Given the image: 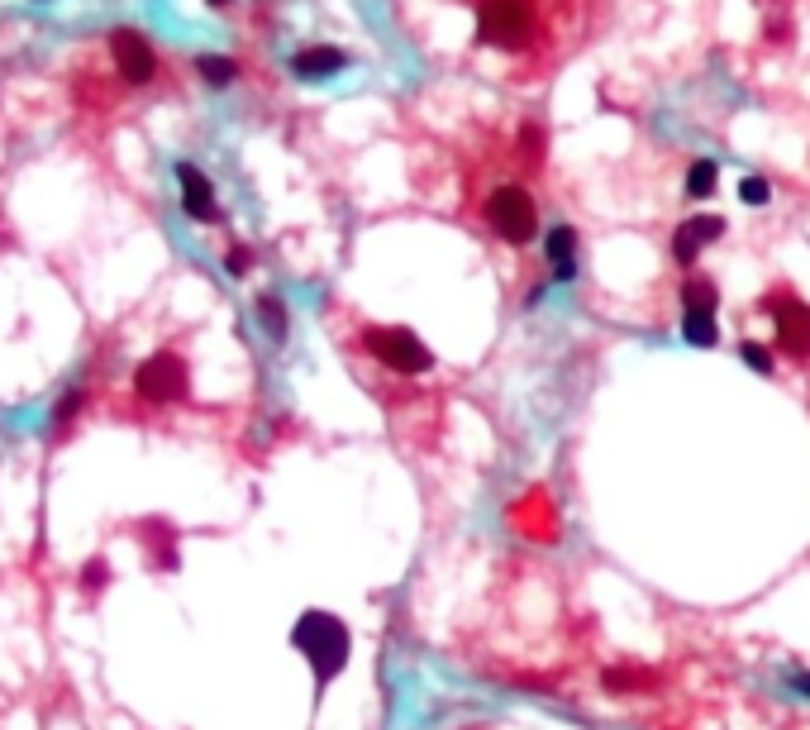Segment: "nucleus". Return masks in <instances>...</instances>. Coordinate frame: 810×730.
Wrapping results in <instances>:
<instances>
[{
  "label": "nucleus",
  "mask_w": 810,
  "mask_h": 730,
  "mask_svg": "<svg viewBox=\"0 0 810 730\" xmlns=\"http://www.w3.org/2000/svg\"><path fill=\"white\" fill-rule=\"evenodd\" d=\"M105 48H111V67L125 87H149L158 77V53H153V43L139 29H111Z\"/></svg>",
  "instance_id": "nucleus-6"
},
{
  "label": "nucleus",
  "mask_w": 810,
  "mask_h": 730,
  "mask_svg": "<svg viewBox=\"0 0 810 730\" xmlns=\"http://www.w3.org/2000/svg\"><path fill=\"white\" fill-rule=\"evenodd\" d=\"M706 191H716V167L700 163V167H696V177H692V196H706Z\"/></svg>",
  "instance_id": "nucleus-15"
},
{
  "label": "nucleus",
  "mask_w": 810,
  "mask_h": 730,
  "mask_svg": "<svg viewBox=\"0 0 810 730\" xmlns=\"http://www.w3.org/2000/svg\"><path fill=\"white\" fill-rule=\"evenodd\" d=\"M481 220H487V230L501 239V244L511 248H525L529 239L539 234V206H535V191L525 182H496L487 187V196H481Z\"/></svg>",
  "instance_id": "nucleus-3"
},
{
  "label": "nucleus",
  "mask_w": 810,
  "mask_h": 730,
  "mask_svg": "<svg viewBox=\"0 0 810 730\" xmlns=\"http://www.w3.org/2000/svg\"><path fill=\"white\" fill-rule=\"evenodd\" d=\"M606 692H653L658 688V674H648V668H606Z\"/></svg>",
  "instance_id": "nucleus-12"
},
{
  "label": "nucleus",
  "mask_w": 810,
  "mask_h": 730,
  "mask_svg": "<svg viewBox=\"0 0 810 730\" xmlns=\"http://www.w3.org/2000/svg\"><path fill=\"white\" fill-rule=\"evenodd\" d=\"M201 72H205V77H210V87H224V81L234 77V63H229V57H205Z\"/></svg>",
  "instance_id": "nucleus-14"
},
{
  "label": "nucleus",
  "mask_w": 810,
  "mask_h": 730,
  "mask_svg": "<svg viewBox=\"0 0 810 730\" xmlns=\"http://www.w3.org/2000/svg\"><path fill=\"white\" fill-rule=\"evenodd\" d=\"M744 358L758 368V373H772V358H768V349H758V344H748V340H744Z\"/></svg>",
  "instance_id": "nucleus-16"
},
{
  "label": "nucleus",
  "mask_w": 810,
  "mask_h": 730,
  "mask_svg": "<svg viewBox=\"0 0 810 730\" xmlns=\"http://www.w3.org/2000/svg\"><path fill=\"white\" fill-rule=\"evenodd\" d=\"M229 272H248V258H244V248H229Z\"/></svg>",
  "instance_id": "nucleus-17"
},
{
  "label": "nucleus",
  "mask_w": 810,
  "mask_h": 730,
  "mask_svg": "<svg viewBox=\"0 0 810 730\" xmlns=\"http://www.w3.org/2000/svg\"><path fill=\"white\" fill-rule=\"evenodd\" d=\"M473 39L511 81H543L596 29L601 0H467Z\"/></svg>",
  "instance_id": "nucleus-1"
},
{
  "label": "nucleus",
  "mask_w": 810,
  "mask_h": 730,
  "mask_svg": "<svg viewBox=\"0 0 810 730\" xmlns=\"http://www.w3.org/2000/svg\"><path fill=\"white\" fill-rule=\"evenodd\" d=\"M348 57L338 53V48H306V53H296V72L300 77H330V72H338Z\"/></svg>",
  "instance_id": "nucleus-11"
},
{
  "label": "nucleus",
  "mask_w": 810,
  "mask_h": 730,
  "mask_svg": "<svg viewBox=\"0 0 810 730\" xmlns=\"http://www.w3.org/2000/svg\"><path fill=\"white\" fill-rule=\"evenodd\" d=\"M210 5H229V0H210Z\"/></svg>",
  "instance_id": "nucleus-21"
},
{
  "label": "nucleus",
  "mask_w": 810,
  "mask_h": 730,
  "mask_svg": "<svg viewBox=\"0 0 810 730\" xmlns=\"http://www.w3.org/2000/svg\"><path fill=\"white\" fill-rule=\"evenodd\" d=\"M292 644H296L300 659L310 664V674H316L320 692L330 688L338 674H344L348 654H353V636H348V626L334 612H306L292 626Z\"/></svg>",
  "instance_id": "nucleus-2"
},
{
  "label": "nucleus",
  "mask_w": 810,
  "mask_h": 730,
  "mask_svg": "<svg viewBox=\"0 0 810 730\" xmlns=\"http://www.w3.org/2000/svg\"><path fill=\"white\" fill-rule=\"evenodd\" d=\"M801 688H806V692H810V674H801Z\"/></svg>",
  "instance_id": "nucleus-20"
},
{
  "label": "nucleus",
  "mask_w": 810,
  "mask_h": 730,
  "mask_svg": "<svg viewBox=\"0 0 810 730\" xmlns=\"http://www.w3.org/2000/svg\"><path fill=\"white\" fill-rule=\"evenodd\" d=\"M181 177V206H187L191 220H220V206H215V191L210 182H205V172H196V167H177Z\"/></svg>",
  "instance_id": "nucleus-8"
},
{
  "label": "nucleus",
  "mask_w": 810,
  "mask_h": 730,
  "mask_svg": "<svg viewBox=\"0 0 810 730\" xmlns=\"http://www.w3.org/2000/svg\"><path fill=\"white\" fill-rule=\"evenodd\" d=\"M573 230H553L549 234V262H553V272L558 278H573Z\"/></svg>",
  "instance_id": "nucleus-13"
},
{
  "label": "nucleus",
  "mask_w": 810,
  "mask_h": 730,
  "mask_svg": "<svg viewBox=\"0 0 810 730\" xmlns=\"http://www.w3.org/2000/svg\"><path fill=\"white\" fill-rule=\"evenodd\" d=\"M511 521H515L519 535H529V540H553V535H558V525H553V507L539 492H529L525 501H519V507L511 511Z\"/></svg>",
  "instance_id": "nucleus-9"
},
{
  "label": "nucleus",
  "mask_w": 810,
  "mask_h": 730,
  "mask_svg": "<svg viewBox=\"0 0 810 730\" xmlns=\"http://www.w3.org/2000/svg\"><path fill=\"white\" fill-rule=\"evenodd\" d=\"M362 349L401 377H420L434 368V354L425 349V340H415L406 325H368L362 330Z\"/></svg>",
  "instance_id": "nucleus-4"
},
{
  "label": "nucleus",
  "mask_w": 810,
  "mask_h": 730,
  "mask_svg": "<svg viewBox=\"0 0 810 730\" xmlns=\"http://www.w3.org/2000/svg\"><path fill=\"white\" fill-rule=\"evenodd\" d=\"M768 310L777 316V344L782 349H787L792 358H810V306L782 286V292L768 302Z\"/></svg>",
  "instance_id": "nucleus-7"
},
{
  "label": "nucleus",
  "mask_w": 810,
  "mask_h": 730,
  "mask_svg": "<svg viewBox=\"0 0 810 730\" xmlns=\"http://www.w3.org/2000/svg\"><path fill=\"white\" fill-rule=\"evenodd\" d=\"M134 392H139V401H149V406L187 401L191 373H187V363H181L177 354H153V358H143V363H139Z\"/></svg>",
  "instance_id": "nucleus-5"
},
{
  "label": "nucleus",
  "mask_w": 810,
  "mask_h": 730,
  "mask_svg": "<svg viewBox=\"0 0 810 730\" xmlns=\"http://www.w3.org/2000/svg\"><path fill=\"white\" fill-rule=\"evenodd\" d=\"M768 191H763V182H744V201H763Z\"/></svg>",
  "instance_id": "nucleus-18"
},
{
  "label": "nucleus",
  "mask_w": 810,
  "mask_h": 730,
  "mask_svg": "<svg viewBox=\"0 0 810 730\" xmlns=\"http://www.w3.org/2000/svg\"><path fill=\"white\" fill-rule=\"evenodd\" d=\"M724 230L720 220H710V215H696V220H686L682 230H677V244H672V254L682 258V262H692L696 254H700V244H710Z\"/></svg>",
  "instance_id": "nucleus-10"
},
{
  "label": "nucleus",
  "mask_w": 810,
  "mask_h": 730,
  "mask_svg": "<svg viewBox=\"0 0 810 730\" xmlns=\"http://www.w3.org/2000/svg\"><path fill=\"white\" fill-rule=\"evenodd\" d=\"M105 582V568L101 564H91V573H87V588H101Z\"/></svg>",
  "instance_id": "nucleus-19"
}]
</instances>
